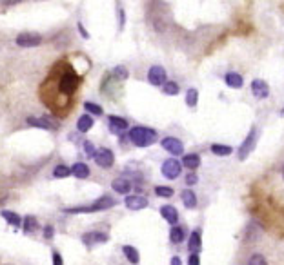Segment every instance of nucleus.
Listing matches in <instances>:
<instances>
[{
	"label": "nucleus",
	"mask_w": 284,
	"mask_h": 265,
	"mask_svg": "<svg viewBox=\"0 0 284 265\" xmlns=\"http://www.w3.org/2000/svg\"><path fill=\"white\" fill-rule=\"evenodd\" d=\"M182 173V162H179L177 158H168L162 164V176L168 180H175Z\"/></svg>",
	"instance_id": "obj_5"
},
{
	"label": "nucleus",
	"mask_w": 284,
	"mask_h": 265,
	"mask_svg": "<svg viewBox=\"0 0 284 265\" xmlns=\"http://www.w3.org/2000/svg\"><path fill=\"white\" fill-rule=\"evenodd\" d=\"M128 138L131 140V144L137 145V147H150L157 142V131L150 127H142V125H137V127H131L130 132H128Z\"/></svg>",
	"instance_id": "obj_2"
},
{
	"label": "nucleus",
	"mask_w": 284,
	"mask_h": 265,
	"mask_svg": "<svg viewBox=\"0 0 284 265\" xmlns=\"http://www.w3.org/2000/svg\"><path fill=\"white\" fill-rule=\"evenodd\" d=\"M79 31H80V35H82L84 38H89V35H88V31H86V29H84V25L80 24L79 22Z\"/></svg>",
	"instance_id": "obj_41"
},
{
	"label": "nucleus",
	"mask_w": 284,
	"mask_h": 265,
	"mask_svg": "<svg viewBox=\"0 0 284 265\" xmlns=\"http://www.w3.org/2000/svg\"><path fill=\"white\" fill-rule=\"evenodd\" d=\"M22 0H2V4L4 6H15V4H20Z\"/></svg>",
	"instance_id": "obj_40"
},
{
	"label": "nucleus",
	"mask_w": 284,
	"mask_h": 265,
	"mask_svg": "<svg viewBox=\"0 0 284 265\" xmlns=\"http://www.w3.org/2000/svg\"><path fill=\"white\" fill-rule=\"evenodd\" d=\"M180 198H182V203L186 209H195L197 207V195L192 189H184L180 193Z\"/></svg>",
	"instance_id": "obj_20"
},
{
	"label": "nucleus",
	"mask_w": 284,
	"mask_h": 265,
	"mask_svg": "<svg viewBox=\"0 0 284 265\" xmlns=\"http://www.w3.org/2000/svg\"><path fill=\"white\" fill-rule=\"evenodd\" d=\"M224 82H226V86L231 87V89H241V87L244 86L243 76L239 75V73H235V71H230V73L224 76Z\"/></svg>",
	"instance_id": "obj_18"
},
{
	"label": "nucleus",
	"mask_w": 284,
	"mask_h": 265,
	"mask_svg": "<svg viewBox=\"0 0 284 265\" xmlns=\"http://www.w3.org/2000/svg\"><path fill=\"white\" fill-rule=\"evenodd\" d=\"M211 153L217 154V156H230L233 153L230 145H222V144H213L211 145Z\"/></svg>",
	"instance_id": "obj_25"
},
{
	"label": "nucleus",
	"mask_w": 284,
	"mask_h": 265,
	"mask_svg": "<svg viewBox=\"0 0 284 265\" xmlns=\"http://www.w3.org/2000/svg\"><path fill=\"white\" fill-rule=\"evenodd\" d=\"M197 182H199V176L195 174V171H190L186 174V186H195Z\"/></svg>",
	"instance_id": "obj_36"
},
{
	"label": "nucleus",
	"mask_w": 284,
	"mask_h": 265,
	"mask_svg": "<svg viewBox=\"0 0 284 265\" xmlns=\"http://www.w3.org/2000/svg\"><path fill=\"white\" fill-rule=\"evenodd\" d=\"M119 17H121V28H124V11H122V9H119Z\"/></svg>",
	"instance_id": "obj_42"
},
{
	"label": "nucleus",
	"mask_w": 284,
	"mask_h": 265,
	"mask_svg": "<svg viewBox=\"0 0 284 265\" xmlns=\"http://www.w3.org/2000/svg\"><path fill=\"white\" fill-rule=\"evenodd\" d=\"M117 205V200L111 198V196H101L97 202L89 203V205H79V207H71L66 209L64 213L67 215H80V213H97V211H106V209H111Z\"/></svg>",
	"instance_id": "obj_3"
},
{
	"label": "nucleus",
	"mask_w": 284,
	"mask_h": 265,
	"mask_svg": "<svg viewBox=\"0 0 284 265\" xmlns=\"http://www.w3.org/2000/svg\"><path fill=\"white\" fill-rule=\"evenodd\" d=\"M166 69L162 66H151L150 71H148V82L151 86H162L166 82Z\"/></svg>",
	"instance_id": "obj_11"
},
{
	"label": "nucleus",
	"mask_w": 284,
	"mask_h": 265,
	"mask_svg": "<svg viewBox=\"0 0 284 265\" xmlns=\"http://www.w3.org/2000/svg\"><path fill=\"white\" fill-rule=\"evenodd\" d=\"M251 93H253L255 98L264 100V98H268V96H270V86H268L264 80L255 78L253 82H251Z\"/></svg>",
	"instance_id": "obj_12"
},
{
	"label": "nucleus",
	"mask_w": 284,
	"mask_h": 265,
	"mask_svg": "<svg viewBox=\"0 0 284 265\" xmlns=\"http://www.w3.org/2000/svg\"><path fill=\"white\" fill-rule=\"evenodd\" d=\"M280 115H282V116H284V109H282V111H280Z\"/></svg>",
	"instance_id": "obj_45"
},
{
	"label": "nucleus",
	"mask_w": 284,
	"mask_h": 265,
	"mask_svg": "<svg viewBox=\"0 0 284 265\" xmlns=\"http://www.w3.org/2000/svg\"><path fill=\"white\" fill-rule=\"evenodd\" d=\"M108 234L106 232H99V231H95V232H86V234H82V242L88 247H91L93 244H106L108 242Z\"/></svg>",
	"instance_id": "obj_13"
},
{
	"label": "nucleus",
	"mask_w": 284,
	"mask_h": 265,
	"mask_svg": "<svg viewBox=\"0 0 284 265\" xmlns=\"http://www.w3.org/2000/svg\"><path fill=\"white\" fill-rule=\"evenodd\" d=\"M199 166H201V156L197 153H190L182 156V167H186V169L195 171L199 169Z\"/></svg>",
	"instance_id": "obj_17"
},
{
	"label": "nucleus",
	"mask_w": 284,
	"mask_h": 265,
	"mask_svg": "<svg viewBox=\"0 0 284 265\" xmlns=\"http://www.w3.org/2000/svg\"><path fill=\"white\" fill-rule=\"evenodd\" d=\"M28 124L33 125V127H40V129H48V131H57L60 127V122L53 116H40V118H35V116H30L28 118Z\"/></svg>",
	"instance_id": "obj_6"
},
{
	"label": "nucleus",
	"mask_w": 284,
	"mask_h": 265,
	"mask_svg": "<svg viewBox=\"0 0 284 265\" xmlns=\"http://www.w3.org/2000/svg\"><path fill=\"white\" fill-rule=\"evenodd\" d=\"M188 263H190V265H199V263H201V258H199V253H190Z\"/></svg>",
	"instance_id": "obj_37"
},
{
	"label": "nucleus",
	"mask_w": 284,
	"mask_h": 265,
	"mask_svg": "<svg viewBox=\"0 0 284 265\" xmlns=\"http://www.w3.org/2000/svg\"><path fill=\"white\" fill-rule=\"evenodd\" d=\"M122 253H124V256L128 258V261H131V263H138V261H140L138 251L135 247H131V245H124V247H122Z\"/></svg>",
	"instance_id": "obj_24"
},
{
	"label": "nucleus",
	"mask_w": 284,
	"mask_h": 265,
	"mask_svg": "<svg viewBox=\"0 0 284 265\" xmlns=\"http://www.w3.org/2000/svg\"><path fill=\"white\" fill-rule=\"evenodd\" d=\"M84 151H86V156H88V158H93V156H95V153H97L95 147H93V144L89 140L84 142Z\"/></svg>",
	"instance_id": "obj_35"
},
{
	"label": "nucleus",
	"mask_w": 284,
	"mask_h": 265,
	"mask_svg": "<svg viewBox=\"0 0 284 265\" xmlns=\"http://www.w3.org/2000/svg\"><path fill=\"white\" fill-rule=\"evenodd\" d=\"M82 86V76L75 71L67 60L55 62L48 76L42 82L38 95L42 104L55 116L64 118L75 105V95Z\"/></svg>",
	"instance_id": "obj_1"
},
{
	"label": "nucleus",
	"mask_w": 284,
	"mask_h": 265,
	"mask_svg": "<svg viewBox=\"0 0 284 265\" xmlns=\"http://www.w3.org/2000/svg\"><path fill=\"white\" fill-rule=\"evenodd\" d=\"M155 195L160 196V198H172V196H173V189H172V187L159 186V187H155Z\"/></svg>",
	"instance_id": "obj_31"
},
{
	"label": "nucleus",
	"mask_w": 284,
	"mask_h": 265,
	"mask_svg": "<svg viewBox=\"0 0 284 265\" xmlns=\"http://www.w3.org/2000/svg\"><path fill=\"white\" fill-rule=\"evenodd\" d=\"M53 263L55 265H62V258H60V254L57 253V251H53Z\"/></svg>",
	"instance_id": "obj_39"
},
{
	"label": "nucleus",
	"mask_w": 284,
	"mask_h": 265,
	"mask_svg": "<svg viewBox=\"0 0 284 265\" xmlns=\"http://www.w3.org/2000/svg\"><path fill=\"white\" fill-rule=\"evenodd\" d=\"M126 207L130 209V211H140V209H146L148 207V198L142 195H130L124 198Z\"/></svg>",
	"instance_id": "obj_10"
},
{
	"label": "nucleus",
	"mask_w": 284,
	"mask_h": 265,
	"mask_svg": "<svg viewBox=\"0 0 284 265\" xmlns=\"http://www.w3.org/2000/svg\"><path fill=\"white\" fill-rule=\"evenodd\" d=\"M160 216L166 220L168 224H172V225H175L177 222H179V211H177L175 205H170V203L160 207Z\"/></svg>",
	"instance_id": "obj_15"
},
{
	"label": "nucleus",
	"mask_w": 284,
	"mask_h": 265,
	"mask_svg": "<svg viewBox=\"0 0 284 265\" xmlns=\"http://www.w3.org/2000/svg\"><path fill=\"white\" fill-rule=\"evenodd\" d=\"M42 44V37L38 33H20L17 37V46L20 47H37Z\"/></svg>",
	"instance_id": "obj_9"
},
{
	"label": "nucleus",
	"mask_w": 284,
	"mask_h": 265,
	"mask_svg": "<svg viewBox=\"0 0 284 265\" xmlns=\"http://www.w3.org/2000/svg\"><path fill=\"white\" fill-rule=\"evenodd\" d=\"M202 249V238H201V231H193L190 234V242H188V251L190 253H199Z\"/></svg>",
	"instance_id": "obj_19"
},
{
	"label": "nucleus",
	"mask_w": 284,
	"mask_h": 265,
	"mask_svg": "<svg viewBox=\"0 0 284 265\" xmlns=\"http://www.w3.org/2000/svg\"><path fill=\"white\" fill-rule=\"evenodd\" d=\"M55 236V229H53V225H48L46 229H44V238H48V240H50V238H53Z\"/></svg>",
	"instance_id": "obj_38"
},
{
	"label": "nucleus",
	"mask_w": 284,
	"mask_h": 265,
	"mask_svg": "<svg viewBox=\"0 0 284 265\" xmlns=\"http://www.w3.org/2000/svg\"><path fill=\"white\" fill-rule=\"evenodd\" d=\"M2 218H4L6 222H9L11 225H15V227H20V224H22L20 216L13 211H2Z\"/></svg>",
	"instance_id": "obj_26"
},
{
	"label": "nucleus",
	"mask_w": 284,
	"mask_h": 265,
	"mask_svg": "<svg viewBox=\"0 0 284 265\" xmlns=\"http://www.w3.org/2000/svg\"><path fill=\"white\" fill-rule=\"evenodd\" d=\"M71 174H75L79 180H84L89 176V167L84 164V162H77L75 166L71 167Z\"/></svg>",
	"instance_id": "obj_22"
},
{
	"label": "nucleus",
	"mask_w": 284,
	"mask_h": 265,
	"mask_svg": "<svg viewBox=\"0 0 284 265\" xmlns=\"http://www.w3.org/2000/svg\"><path fill=\"white\" fill-rule=\"evenodd\" d=\"M113 76H115L117 80H128L130 73H128V69H126L124 66H117L115 69H113Z\"/></svg>",
	"instance_id": "obj_33"
},
{
	"label": "nucleus",
	"mask_w": 284,
	"mask_h": 265,
	"mask_svg": "<svg viewBox=\"0 0 284 265\" xmlns=\"http://www.w3.org/2000/svg\"><path fill=\"white\" fill-rule=\"evenodd\" d=\"M93 125H95V122H93V118L89 115H82L79 118V122H77V129H79V132H88Z\"/></svg>",
	"instance_id": "obj_23"
},
{
	"label": "nucleus",
	"mask_w": 284,
	"mask_h": 265,
	"mask_svg": "<svg viewBox=\"0 0 284 265\" xmlns=\"http://www.w3.org/2000/svg\"><path fill=\"white\" fill-rule=\"evenodd\" d=\"M184 238H186V229L180 227V225H173L172 231H170V240H172V244H182Z\"/></svg>",
	"instance_id": "obj_21"
},
{
	"label": "nucleus",
	"mask_w": 284,
	"mask_h": 265,
	"mask_svg": "<svg viewBox=\"0 0 284 265\" xmlns=\"http://www.w3.org/2000/svg\"><path fill=\"white\" fill-rule=\"evenodd\" d=\"M282 180H284V167H282Z\"/></svg>",
	"instance_id": "obj_44"
},
{
	"label": "nucleus",
	"mask_w": 284,
	"mask_h": 265,
	"mask_svg": "<svg viewBox=\"0 0 284 265\" xmlns=\"http://www.w3.org/2000/svg\"><path fill=\"white\" fill-rule=\"evenodd\" d=\"M38 227V222L35 216H26L24 218V231L26 232H33Z\"/></svg>",
	"instance_id": "obj_30"
},
{
	"label": "nucleus",
	"mask_w": 284,
	"mask_h": 265,
	"mask_svg": "<svg viewBox=\"0 0 284 265\" xmlns=\"http://www.w3.org/2000/svg\"><path fill=\"white\" fill-rule=\"evenodd\" d=\"M111 187H113V191H115V193H119V195H128V193L131 191V187H133V183L126 178V176H121V178L113 180Z\"/></svg>",
	"instance_id": "obj_16"
},
{
	"label": "nucleus",
	"mask_w": 284,
	"mask_h": 265,
	"mask_svg": "<svg viewBox=\"0 0 284 265\" xmlns=\"http://www.w3.org/2000/svg\"><path fill=\"white\" fill-rule=\"evenodd\" d=\"M71 174V167L64 166V164H60V166H57L53 169V176L55 178H67Z\"/></svg>",
	"instance_id": "obj_28"
},
{
	"label": "nucleus",
	"mask_w": 284,
	"mask_h": 265,
	"mask_svg": "<svg viewBox=\"0 0 284 265\" xmlns=\"http://www.w3.org/2000/svg\"><path fill=\"white\" fill-rule=\"evenodd\" d=\"M162 91L166 93V95H170V96H175V95H179V91H180V87H179V84L177 82H164L162 84Z\"/></svg>",
	"instance_id": "obj_27"
},
{
	"label": "nucleus",
	"mask_w": 284,
	"mask_h": 265,
	"mask_svg": "<svg viewBox=\"0 0 284 265\" xmlns=\"http://www.w3.org/2000/svg\"><path fill=\"white\" fill-rule=\"evenodd\" d=\"M248 263H250V265H264V263H266V258H264L263 254L255 253V254H251V256L248 258Z\"/></svg>",
	"instance_id": "obj_34"
},
{
	"label": "nucleus",
	"mask_w": 284,
	"mask_h": 265,
	"mask_svg": "<svg viewBox=\"0 0 284 265\" xmlns=\"http://www.w3.org/2000/svg\"><path fill=\"white\" fill-rule=\"evenodd\" d=\"M108 124H109V131L115 132V135H122L124 131H128V120H124L121 116H109Z\"/></svg>",
	"instance_id": "obj_14"
},
{
	"label": "nucleus",
	"mask_w": 284,
	"mask_h": 265,
	"mask_svg": "<svg viewBox=\"0 0 284 265\" xmlns=\"http://www.w3.org/2000/svg\"><path fill=\"white\" fill-rule=\"evenodd\" d=\"M84 109H86V111L88 113H91V115H95V116H101L102 113V108L99 104H93V102H86V104H84Z\"/></svg>",
	"instance_id": "obj_32"
},
{
	"label": "nucleus",
	"mask_w": 284,
	"mask_h": 265,
	"mask_svg": "<svg viewBox=\"0 0 284 265\" xmlns=\"http://www.w3.org/2000/svg\"><path fill=\"white\" fill-rule=\"evenodd\" d=\"M172 265H180V258L173 256V258H172Z\"/></svg>",
	"instance_id": "obj_43"
},
{
	"label": "nucleus",
	"mask_w": 284,
	"mask_h": 265,
	"mask_svg": "<svg viewBox=\"0 0 284 265\" xmlns=\"http://www.w3.org/2000/svg\"><path fill=\"white\" fill-rule=\"evenodd\" d=\"M197 102H199V91L197 89H188V93H186V105L188 108H195Z\"/></svg>",
	"instance_id": "obj_29"
},
{
	"label": "nucleus",
	"mask_w": 284,
	"mask_h": 265,
	"mask_svg": "<svg viewBox=\"0 0 284 265\" xmlns=\"http://www.w3.org/2000/svg\"><path fill=\"white\" fill-rule=\"evenodd\" d=\"M259 137H261V132L257 127H251V131L248 132V137L244 138V142L241 144V147H239V160H246L248 156L251 154V151L255 149V145H257V142H259Z\"/></svg>",
	"instance_id": "obj_4"
},
{
	"label": "nucleus",
	"mask_w": 284,
	"mask_h": 265,
	"mask_svg": "<svg viewBox=\"0 0 284 265\" xmlns=\"http://www.w3.org/2000/svg\"><path fill=\"white\" fill-rule=\"evenodd\" d=\"M95 164L99 167H104V169H108V167H111L113 164H115V154H113L111 149H106V147H102V149H99L95 153Z\"/></svg>",
	"instance_id": "obj_8"
},
{
	"label": "nucleus",
	"mask_w": 284,
	"mask_h": 265,
	"mask_svg": "<svg viewBox=\"0 0 284 265\" xmlns=\"http://www.w3.org/2000/svg\"><path fill=\"white\" fill-rule=\"evenodd\" d=\"M160 145H162L164 149L168 151L170 154H175V156H179V154L184 153V144L182 140H179V138L175 137H166L160 140Z\"/></svg>",
	"instance_id": "obj_7"
}]
</instances>
